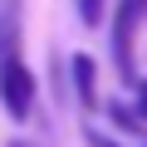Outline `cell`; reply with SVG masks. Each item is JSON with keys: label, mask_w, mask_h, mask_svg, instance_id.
Segmentation results:
<instances>
[{"label": "cell", "mask_w": 147, "mask_h": 147, "mask_svg": "<svg viewBox=\"0 0 147 147\" xmlns=\"http://www.w3.org/2000/svg\"><path fill=\"white\" fill-rule=\"evenodd\" d=\"M132 93H137V113H142V123H147V79H132Z\"/></svg>", "instance_id": "7"}, {"label": "cell", "mask_w": 147, "mask_h": 147, "mask_svg": "<svg viewBox=\"0 0 147 147\" xmlns=\"http://www.w3.org/2000/svg\"><path fill=\"white\" fill-rule=\"evenodd\" d=\"M103 15H108V0H79V20L84 25H98Z\"/></svg>", "instance_id": "6"}, {"label": "cell", "mask_w": 147, "mask_h": 147, "mask_svg": "<svg viewBox=\"0 0 147 147\" xmlns=\"http://www.w3.org/2000/svg\"><path fill=\"white\" fill-rule=\"evenodd\" d=\"M88 147H118V142H113V137H103V132H93V127H88Z\"/></svg>", "instance_id": "8"}, {"label": "cell", "mask_w": 147, "mask_h": 147, "mask_svg": "<svg viewBox=\"0 0 147 147\" xmlns=\"http://www.w3.org/2000/svg\"><path fill=\"white\" fill-rule=\"evenodd\" d=\"M108 113H113V127H118V132H137V127H142V113L127 108V103H113Z\"/></svg>", "instance_id": "5"}, {"label": "cell", "mask_w": 147, "mask_h": 147, "mask_svg": "<svg viewBox=\"0 0 147 147\" xmlns=\"http://www.w3.org/2000/svg\"><path fill=\"white\" fill-rule=\"evenodd\" d=\"M69 74H74V93H79V103L93 108V103H98V64H93L88 54H74V59H69Z\"/></svg>", "instance_id": "4"}, {"label": "cell", "mask_w": 147, "mask_h": 147, "mask_svg": "<svg viewBox=\"0 0 147 147\" xmlns=\"http://www.w3.org/2000/svg\"><path fill=\"white\" fill-rule=\"evenodd\" d=\"M10 147H30V142H10Z\"/></svg>", "instance_id": "9"}, {"label": "cell", "mask_w": 147, "mask_h": 147, "mask_svg": "<svg viewBox=\"0 0 147 147\" xmlns=\"http://www.w3.org/2000/svg\"><path fill=\"white\" fill-rule=\"evenodd\" d=\"M20 30H25V0H0V59H20Z\"/></svg>", "instance_id": "3"}, {"label": "cell", "mask_w": 147, "mask_h": 147, "mask_svg": "<svg viewBox=\"0 0 147 147\" xmlns=\"http://www.w3.org/2000/svg\"><path fill=\"white\" fill-rule=\"evenodd\" d=\"M0 103L10 108L15 123H25L34 113V74L20 59H0Z\"/></svg>", "instance_id": "1"}, {"label": "cell", "mask_w": 147, "mask_h": 147, "mask_svg": "<svg viewBox=\"0 0 147 147\" xmlns=\"http://www.w3.org/2000/svg\"><path fill=\"white\" fill-rule=\"evenodd\" d=\"M147 15V0H118V15H113V59L123 69V79L132 84L137 74H132V34Z\"/></svg>", "instance_id": "2"}]
</instances>
